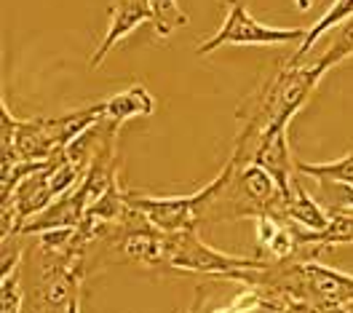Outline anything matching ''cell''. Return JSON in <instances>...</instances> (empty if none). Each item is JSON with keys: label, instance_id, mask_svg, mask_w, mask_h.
<instances>
[{"label": "cell", "instance_id": "7a4b0ae2", "mask_svg": "<svg viewBox=\"0 0 353 313\" xmlns=\"http://www.w3.org/2000/svg\"><path fill=\"white\" fill-rule=\"evenodd\" d=\"M270 260L263 257H239L209 246L199 236V230H185L166 236V268L176 273H209L230 279L241 270H263Z\"/></svg>", "mask_w": 353, "mask_h": 313}, {"label": "cell", "instance_id": "6da1fadb", "mask_svg": "<svg viewBox=\"0 0 353 313\" xmlns=\"http://www.w3.org/2000/svg\"><path fill=\"white\" fill-rule=\"evenodd\" d=\"M102 118H105V102L83 110L65 112V115H54V118L17 121L14 150L11 156L0 158V166H11L19 161H48L59 156L72 139H78Z\"/></svg>", "mask_w": 353, "mask_h": 313}, {"label": "cell", "instance_id": "ac0fdd59", "mask_svg": "<svg viewBox=\"0 0 353 313\" xmlns=\"http://www.w3.org/2000/svg\"><path fill=\"white\" fill-rule=\"evenodd\" d=\"M67 313H81V297H78V300H75V303L67 308Z\"/></svg>", "mask_w": 353, "mask_h": 313}, {"label": "cell", "instance_id": "30bf717a", "mask_svg": "<svg viewBox=\"0 0 353 313\" xmlns=\"http://www.w3.org/2000/svg\"><path fill=\"white\" fill-rule=\"evenodd\" d=\"M351 17H353V0H337L330 11H327V14L308 30L305 41H303L300 48L289 57L287 68H303V59H305V54H310V48L316 46V41L324 38V32H330V30H334V27H340L343 22H348Z\"/></svg>", "mask_w": 353, "mask_h": 313}, {"label": "cell", "instance_id": "52a82bcc", "mask_svg": "<svg viewBox=\"0 0 353 313\" xmlns=\"http://www.w3.org/2000/svg\"><path fill=\"white\" fill-rule=\"evenodd\" d=\"M252 163L263 166L265 172L279 182V188L287 193L289 185H292V177L297 174L294 172V156L289 150V132H279V134L263 139L254 158H252Z\"/></svg>", "mask_w": 353, "mask_h": 313}, {"label": "cell", "instance_id": "2e32d148", "mask_svg": "<svg viewBox=\"0 0 353 313\" xmlns=\"http://www.w3.org/2000/svg\"><path fill=\"white\" fill-rule=\"evenodd\" d=\"M206 297H209V290H206V287H199V290H196V297H193V305L188 308V313H203Z\"/></svg>", "mask_w": 353, "mask_h": 313}, {"label": "cell", "instance_id": "ba28073f", "mask_svg": "<svg viewBox=\"0 0 353 313\" xmlns=\"http://www.w3.org/2000/svg\"><path fill=\"white\" fill-rule=\"evenodd\" d=\"M254 230H257V244L268 249L273 254V260H289V257H297L300 244L292 233V225L281 217H273V214H263L254 220Z\"/></svg>", "mask_w": 353, "mask_h": 313}, {"label": "cell", "instance_id": "8fae6325", "mask_svg": "<svg viewBox=\"0 0 353 313\" xmlns=\"http://www.w3.org/2000/svg\"><path fill=\"white\" fill-rule=\"evenodd\" d=\"M294 172L300 177H310L316 182H343V185H353V153L330 161V163H305L294 158Z\"/></svg>", "mask_w": 353, "mask_h": 313}, {"label": "cell", "instance_id": "5bb4252c", "mask_svg": "<svg viewBox=\"0 0 353 313\" xmlns=\"http://www.w3.org/2000/svg\"><path fill=\"white\" fill-rule=\"evenodd\" d=\"M353 57V17L348 22H343L337 30H334V38H332L330 48H327V54L321 57L330 68H337L343 59H348Z\"/></svg>", "mask_w": 353, "mask_h": 313}, {"label": "cell", "instance_id": "9c48e42d", "mask_svg": "<svg viewBox=\"0 0 353 313\" xmlns=\"http://www.w3.org/2000/svg\"><path fill=\"white\" fill-rule=\"evenodd\" d=\"M153 110L155 97L142 83H134L126 91L105 99V118L112 121V123H118V126H123L126 121H132L137 115H150Z\"/></svg>", "mask_w": 353, "mask_h": 313}, {"label": "cell", "instance_id": "3957f363", "mask_svg": "<svg viewBox=\"0 0 353 313\" xmlns=\"http://www.w3.org/2000/svg\"><path fill=\"white\" fill-rule=\"evenodd\" d=\"M220 185L222 172L209 185H203L199 193H190V196H142L134 190L129 196H132L134 206L148 217V223L153 225L155 230L174 236V233H185V230H199Z\"/></svg>", "mask_w": 353, "mask_h": 313}, {"label": "cell", "instance_id": "277c9868", "mask_svg": "<svg viewBox=\"0 0 353 313\" xmlns=\"http://www.w3.org/2000/svg\"><path fill=\"white\" fill-rule=\"evenodd\" d=\"M305 30L292 27V30H281V27H268V24L257 22L249 8L246 0H228V14L222 27L206 38L203 43L196 48L199 57H206L212 51H217L220 46H281L292 43V41H305Z\"/></svg>", "mask_w": 353, "mask_h": 313}, {"label": "cell", "instance_id": "8992f818", "mask_svg": "<svg viewBox=\"0 0 353 313\" xmlns=\"http://www.w3.org/2000/svg\"><path fill=\"white\" fill-rule=\"evenodd\" d=\"M284 220L303 230H324L330 225V212H324L321 203L303 188L300 174L292 177V185L284 193Z\"/></svg>", "mask_w": 353, "mask_h": 313}, {"label": "cell", "instance_id": "e0dca14e", "mask_svg": "<svg viewBox=\"0 0 353 313\" xmlns=\"http://www.w3.org/2000/svg\"><path fill=\"white\" fill-rule=\"evenodd\" d=\"M294 3H297V8H300V11H308L310 6H313V0H294Z\"/></svg>", "mask_w": 353, "mask_h": 313}, {"label": "cell", "instance_id": "9a60e30c", "mask_svg": "<svg viewBox=\"0 0 353 313\" xmlns=\"http://www.w3.org/2000/svg\"><path fill=\"white\" fill-rule=\"evenodd\" d=\"M324 201L330 203V212H340V209H353V185H343V182H319Z\"/></svg>", "mask_w": 353, "mask_h": 313}, {"label": "cell", "instance_id": "5b68a950", "mask_svg": "<svg viewBox=\"0 0 353 313\" xmlns=\"http://www.w3.org/2000/svg\"><path fill=\"white\" fill-rule=\"evenodd\" d=\"M153 22L150 14V0H115L110 6V22H108V32L102 38V43L97 46V51L88 59V68L97 70L102 68V62L108 59L115 46L121 43L129 32H134L139 24Z\"/></svg>", "mask_w": 353, "mask_h": 313}, {"label": "cell", "instance_id": "4fadbf2b", "mask_svg": "<svg viewBox=\"0 0 353 313\" xmlns=\"http://www.w3.org/2000/svg\"><path fill=\"white\" fill-rule=\"evenodd\" d=\"M22 279H24L22 265L14 270V273H8V276L0 279V313H22L24 300H27Z\"/></svg>", "mask_w": 353, "mask_h": 313}, {"label": "cell", "instance_id": "7c38bea8", "mask_svg": "<svg viewBox=\"0 0 353 313\" xmlns=\"http://www.w3.org/2000/svg\"><path fill=\"white\" fill-rule=\"evenodd\" d=\"M150 14H153V30L158 38H169L176 27H185L188 17L179 8L176 0H150Z\"/></svg>", "mask_w": 353, "mask_h": 313}]
</instances>
